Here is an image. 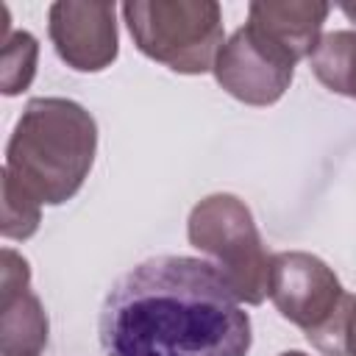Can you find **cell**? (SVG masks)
<instances>
[{
	"mask_svg": "<svg viewBox=\"0 0 356 356\" xmlns=\"http://www.w3.org/2000/svg\"><path fill=\"white\" fill-rule=\"evenodd\" d=\"M250 317L203 259L156 256L128 270L106 295V356H248Z\"/></svg>",
	"mask_w": 356,
	"mask_h": 356,
	"instance_id": "obj_1",
	"label": "cell"
},
{
	"mask_svg": "<svg viewBox=\"0 0 356 356\" xmlns=\"http://www.w3.org/2000/svg\"><path fill=\"white\" fill-rule=\"evenodd\" d=\"M97 150V122L75 100L33 97L17 120L6 172L39 203L61 206L83 186Z\"/></svg>",
	"mask_w": 356,
	"mask_h": 356,
	"instance_id": "obj_2",
	"label": "cell"
},
{
	"mask_svg": "<svg viewBox=\"0 0 356 356\" xmlns=\"http://www.w3.org/2000/svg\"><path fill=\"white\" fill-rule=\"evenodd\" d=\"M134 44L181 75L214 70L222 50V11L214 0H131L122 6Z\"/></svg>",
	"mask_w": 356,
	"mask_h": 356,
	"instance_id": "obj_3",
	"label": "cell"
},
{
	"mask_svg": "<svg viewBox=\"0 0 356 356\" xmlns=\"http://www.w3.org/2000/svg\"><path fill=\"white\" fill-rule=\"evenodd\" d=\"M192 248L209 256L239 303L259 306L270 289V261L245 200L228 192L203 197L186 222Z\"/></svg>",
	"mask_w": 356,
	"mask_h": 356,
	"instance_id": "obj_4",
	"label": "cell"
},
{
	"mask_svg": "<svg viewBox=\"0 0 356 356\" xmlns=\"http://www.w3.org/2000/svg\"><path fill=\"white\" fill-rule=\"evenodd\" d=\"M267 298L320 353L342 356V328L353 295L342 289L339 278L323 259L303 250L275 253L270 261Z\"/></svg>",
	"mask_w": 356,
	"mask_h": 356,
	"instance_id": "obj_5",
	"label": "cell"
},
{
	"mask_svg": "<svg viewBox=\"0 0 356 356\" xmlns=\"http://www.w3.org/2000/svg\"><path fill=\"white\" fill-rule=\"evenodd\" d=\"M295 64L298 61L245 22L222 44L214 61V78L231 97L248 106H273L289 89Z\"/></svg>",
	"mask_w": 356,
	"mask_h": 356,
	"instance_id": "obj_6",
	"label": "cell"
},
{
	"mask_svg": "<svg viewBox=\"0 0 356 356\" xmlns=\"http://www.w3.org/2000/svg\"><path fill=\"white\" fill-rule=\"evenodd\" d=\"M117 8L114 3H53L47 33L58 58L78 72H100L117 58Z\"/></svg>",
	"mask_w": 356,
	"mask_h": 356,
	"instance_id": "obj_7",
	"label": "cell"
},
{
	"mask_svg": "<svg viewBox=\"0 0 356 356\" xmlns=\"http://www.w3.org/2000/svg\"><path fill=\"white\" fill-rule=\"evenodd\" d=\"M328 11L331 6L320 0H256L248 6V25L300 61L314 53Z\"/></svg>",
	"mask_w": 356,
	"mask_h": 356,
	"instance_id": "obj_8",
	"label": "cell"
},
{
	"mask_svg": "<svg viewBox=\"0 0 356 356\" xmlns=\"http://www.w3.org/2000/svg\"><path fill=\"white\" fill-rule=\"evenodd\" d=\"M47 312L28 289L11 300H0V350L3 356H39L47 345Z\"/></svg>",
	"mask_w": 356,
	"mask_h": 356,
	"instance_id": "obj_9",
	"label": "cell"
},
{
	"mask_svg": "<svg viewBox=\"0 0 356 356\" xmlns=\"http://www.w3.org/2000/svg\"><path fill=\"white\" fill-rule=\"evenodd\" d=\"M309 64L325 89L356 100V31H331L320 36Z\"/></svg>",
	"mask_w": 356,
	"mask_h": 356,
	"instance_id": "obj_10",
	"label": "cell"
},
{
	"mask_svg": "<svg viewBox=\"0 0 356 356\" xmlns=\"http://www.w3.org/2000/svg\"><path fill=\"white\" fill-rule=\"evenodd\" d=\"M36 58H39V42L28 31H14L8 39H3L0 47V89L3 95L14 97L25 92L36 75Z\"/></svg>",
	"mask_w": 356,
	"mask_h": 356,
	"instance_id": "obj_11",
	"label": "cell"
},
{
	"mask_svg": "<svg viewBox=\"0 0 356 356\" xmlns=\"http://www.w3.org/2000/svg\"><path fill=\"white\" fill-rule=\"evenodd\" d=\"M39 200L14 181V175H8L3 170V222L0 231L6 239H28L36 234L42 211H39Z\"/></svg>",
	"mask_w": 356,
	"mask_h": 356,
	"instance_id": "obj_12",
	"label": "cell"
},
{
	"mask_svg": "<svg viewBox=\"0 0 356 356\" xmlns=\"http://www.w3.org/2000/svg\"><path fill=\"white\" fill-rule=\"evenodd\" d=\"M31 289V267L28 261L11 250L3 248V264H0V300H11Z\"/></svg>",
	"mask_w": 356,
	"mask_h": 356,
	"instance_id": "obj_13",
	"label": "cell"
},
{
	"mask_svg": "<svg viewBox=\"0 0 356 356\" xmlns=\"http://www.w3.org/2000/svg\"><path fill=\"white\" fill-rule=\"evenodd\" d=\"M342 356H356V295L350 300L345 328H342Z\"/></svg>",
	"mask_w": 356,
	"mask_h": 356,
	"instance_id": "obj_14",
	"label": "cell"
},
{
	"mask_svg": "<svg viewBox=\"0 0 356 356\" xmlns=\"http://www.w3.org/2000/svg\"><path fill=\"white\" fill-rule=\"evenodd\" d=\"M339 8H342V14H345L350 22H356V3H342Z\"/></svg>",
	"mask_w": 356,
	"mask_h": 356,
	"instance_id": "obj_15",
	"label": "cell"
},
{
	"mask_svg": "<svg viewBox=\"0 0 356 356\" xmlns=\"http://www.w3.org/2000/svg\"><path fill=\"white\" fill-rule=\"evenodd\" d=\"M278 356H306L303 350H284V353H278Z\"/></svg>",
	"mask_w": 356,
	"mask_h": 356,
	"instance_id": "obj_16",
	"label": "cell"
}]
</instances>
